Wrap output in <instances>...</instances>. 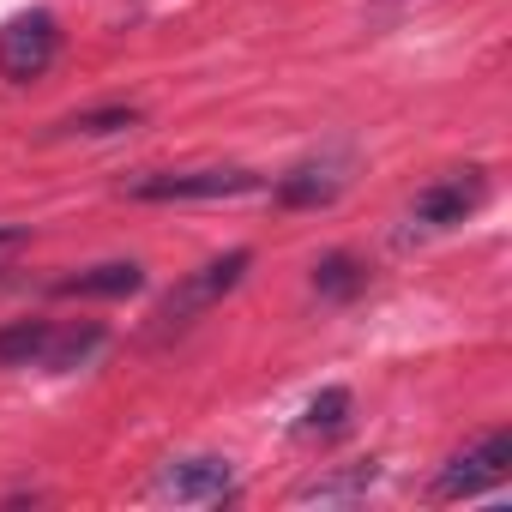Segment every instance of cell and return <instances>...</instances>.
<instances>
[{"mask_svg":"<svg viewBox=\"0 0 512 512\" xmlns=\"http://www.w3.org/2000/svg\"><path fill=\"white\" fill-rule=\"evenodd\" d=\"M55 49H61V25H55V13H19L7 31H0V73H7L13 85L43 79L49 61H55Z\"/></svg>","mask_w":512,"mask_h":512,"instance_id":"obj_2","label":"cell"},{"mask_svg":"<svg viewBox=\"0 0 512 512\" xmlns=\"http://www.w3.org/2000/svg\"><path fill=\"white\" fill-rule=\"evenodd\" d=\"M512 470V434L506 428H494V434H482L476 446H464L458 458H446V470H440V494L446 500H464V494H482V488H494L500 476Z\"/></svg>","mask_w":512,"mask_h":512,"instance_id":"obj_3","label":"cell"},{"mask_svg":"<svg viewBox=\"0 0 512 512\" xmlns=\"http://www.w3.org/2000/svg\"><path fill=\"white\" fill-rule=\"evenodd\" d=\"M344 422H350V392H344V386H326V392L302 410L296 434H338Z\"/></svg>","mask_w":512,"mask_h":512,"instance_id":"obj_11","label":"cell"},{"mask_svg":"<svg viewBox=\"0 0 512 512\" xmlns=\"http://www.w3.org/2000/svg\"><path fill=\"white\" fill-rule=\"evenodd\" d=\"M133 290H145V272L133 260H109L79 278H61V296H133Z\"/></svg>","mask_w":512,"mask_h":512,"instance_id":"obj_8","label":"cell"},{"mask_svg":"<svg viewBox=\"0 0 512 512\" xmlns=\"http://www.w3.org/2000/svg\"><path fill=\"white\" fill-rule=\"evenodd\" d=\"M25 241V229H13V223H0V253H7V247H19Z\"/></svg>","mask_w":512,"mask_h":512,"instance_id":"obj_15","label":"cell"},{"mask_svg":"<svg viewBox=\"0 0 512 512\" xmlns=\"http://www.w3.org/2000/svg\"><path fill=\"white\" fill-rule=\"evenodd\" d=\"M157 494L181 500V506H211V500L235 494V470H229V458H181L157 476Z\"/></svg>","mask_w":512,"mask_h":512,"instance_id":"obj_6","label":"cell"},{"mask_svg":"<svg viewBox=\"0 0 512 512\" xmlns=\"http://www.w3.org/2000/svg\"><path fill=\"white\" fill-rule=\"evenodd\" d=\"M338 187H344V169H332V163H302V169H290V175L278 181V205H326V199H338Z\"/></svg>","mask_w":512,"mask_h":512,"instance_id":"obj_7","label":"cell"},{"mask_svg":"<svg viewBox=\"0 0 512 512\" xmlns=\"http://www.w3.org/2000/svg\"><path fill=\"white\" fill-rule=\"evenodd\" d=\"M374 476H380V464H350L344 476H320V482H302V488H296V500H350V494H362Z\"/></svg>","mask_w":512,"mask_h":512,"instance_id":"obj_12","label":"cell"},{"mask_svg":"<svg viewBox=\"0 0 512 512\" xmlns=\"http://www.w3.org/2000/svg\"><path fill=\"white\" fill-rule=\"evenodd\" d=\"M133 121H139L133 109H97V115H73L67 133H121V127H133Z\"/></svg>","mask_w":512,"mask_h":512,"instance_id":"obj_14","label":"cell"},{"mask_svg":"<svg viewBox=\"0 0 512 512\" xmlns=\"http://www.w3.org/2000/svg\"><path fill=\"white\" fill-rule=\"evenodd\" d=\"M482 193H488V175H482V169H452V175H440V181H428V187L416 193L410 217L428 223V229H452V223H464V217L482 205Z\"/></svg>","mask_w":512,"mask_h":512,"instance_id":"obj_5","label":"cell"},{"mask_svg":"<svg viewBox=\"0 0 512 512\" xmlns=\"http://www.w3.org/2000/svg\"><path fill=\"white\" fill-rule=\"evenodd\" d=\"M253 187H260L253 169H181V175H145L127 193L163 205V199H235V193H253Z\"/></svg>","mask_w":512,"mask_h":512,"instance_id":"obj_4","label":"cell"},{"mask_svg":"<svg viewBox=\"0 0 512 512\" xmlns=\"http://www.w3.org/2000/svg\"><path fill=\"white\" fill-rule=\"evenodd\" d=\"M314 290H320V296H332V302H344V296H356V290H362V266L350 260V253H326V260L314 266Z\"/></svg>","mask_w":512,"mask_h":512,"instance_id":"obj_13","label":"cell"},{"mask_svg":"<svg viewBox=\"0 0 512 512\" xmlns=\"http://www.w3.org/2000/svg\"><path fill=\"white\" fill-rule=\"evenodd\" d=\"M247 266H253V253L247 247H235V253H223V260H211V266H199L181 290H169V302L157 308V332H175V326H187L193 314H205V308H217L241 278H247Z\"/></svg>","mask_w":512,"mask_h":512,"instance_id":"obj_1","label":"cell"},{"mask_svg":"<svg viewBox=\"0 0 512 512\" xmlns=\"http://www.w3.org/2000/svg\"><path fill=\"white\" fill-rule=\"evenodd\" d=\"M49 320H19V326H7L0 332V368H37L43 362V350H49Z\"/></svg>","mask_w":512,"mask_h":512,"instance_id":"obj_10","label":"cell"},{"mask_svg":"<svg viewBox=\"0 0 512 512\" xmlns=\"http://www.w3.org/2000/svg\"><path fill=\"white\" fill-rule=\"evenodd\" d=\"M97 350H103V326H55L37 368H79V362H91Z\"/></svg>","mask_w":512,"mask_h":512,"instance_id":"obj_9","label":"cell"}]
</instances>
